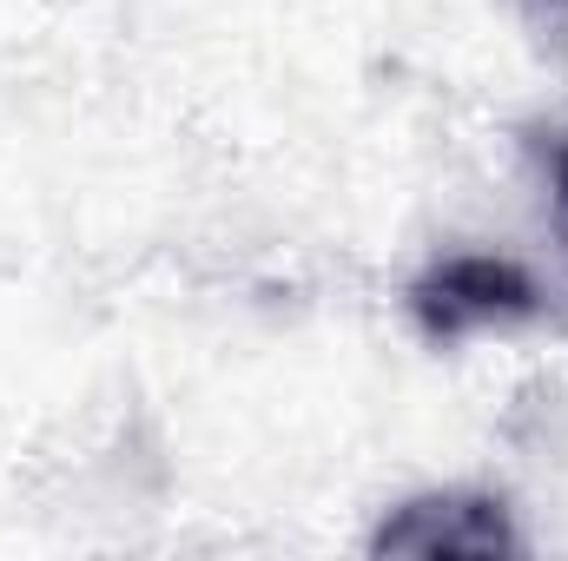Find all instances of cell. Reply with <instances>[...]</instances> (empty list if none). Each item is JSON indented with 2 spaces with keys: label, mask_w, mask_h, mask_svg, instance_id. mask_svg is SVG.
<instances>
[{
  "label": "cell",
  "mask_w": 568,
  "mask_h": 561,
  "mask_svg": "<svg viewBox=\"0 0 568 561\" xmlns=\"http://www.w3.org/2000/svg\"><path fill=\"white\" fill-rule=\"evenodd\" d=\"M371 555H523V536L509 522V509L496 496H424V502H404L377 536H371Z\"/></svg>",
  "instance_id": "cell-2"
},
{
  "label": "cell",
  "mask_w": 568,
  "mask_h": 561,
  "mask_svg": "<svg viewBox=\"0 0 568 561\" xmlns=\"http://www.w3.org/2000/svg\"><path fill=\"white\" fill-rule=\"evenodd\" d=\"M549 205H556V232H562L568 245V133H556V145H549Z\"/></svg>",
  "instance_id": "cell-3"
},
{
  "label": "cell",
  "mask_w": 568,
  "mask_h": 561,
  "mask_svg": "<svg viewBox=\"0 0 568 561\" xmlns=\"http://www.w3.org/2000/svg\"><path fill=\"white\" fill-rule=\"evenodd\" d=\"M410 304H417V324H424L429 344H456L469 330L536 317L542 310V290H536V278L516 258L463 252V258L429 265L424 278H417V290H410Z\"/></svg>",
  "instance_id": "cell-1"
}]
</instances>
